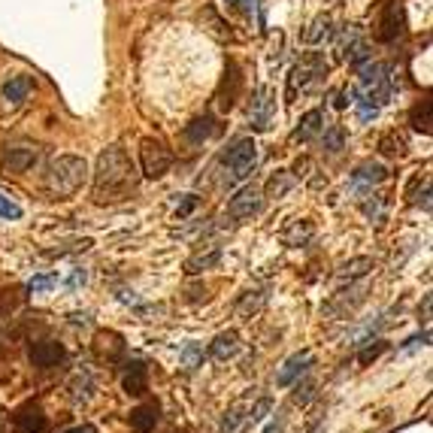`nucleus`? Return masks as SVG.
Instances as JSON below:
<instances>
[{
	"label": "nucleus",
	"mask_w": 433,
	"mask_h": 433,
	"mask_svg": "<svg viewBox=\"0 0 433 433\" xmlns=\"http://www.w3.org/2000/svg\"><path fill=\"white\" fill-rule=\"evenodd\" d=\"M139 185V173L122 146H106L94 167V203H122Z\"/></svg>",
	"instance_id": "1"
},
{
	"label": "nucleus",
	"mask_w": 433,
	"mask_h": 433,
	"mask_svg": "<svg viewBox=\"0 0 433 433\" xmlns=\"http://www.w3.org/2000/svg\"><path fill=\"white\" fill-rule=\"evenodd\" d=\"M88 179V164L79 155H58L46 170V191L52 197H70Z\"/></svg>",
	"instance_id": "2"
},
{
	"label": "nucleus",
	"mask_w": 433,
	"mask_h": 433,
	"mask_svg": "<svg viewBox=\"0 0 433 433\" xmlns=\"http://www.w3.org/2000/svg\"><path fill=\"white\" fill-rule=\"evenodd\" d=\"M255 164H258V146H255V139H248V137L231 143V149L221 155V167L227 170L224 179L231 182V185H233V182H243V179L252 176Z\"/></svg>",
	"instance_id": "3"
},
{
	"label": "nucleus",
	"mask_w": 433,
	"mask_h": 433,
	"mask_svg": "<svg viewBox=\"0 0 433 433\" xmlns=\"http://www.w3.org/2000/svg\"><path fill=\"white\" fill-rule=\"evenodd\" d=\"M139 164H143V176L161 179L173 164V151L161 143V139L146 137L143 143H139Z\"/></svg>",
	"instance_id": "4"
},
{
	"label": "nucleus",
	"mask_w": 433,
	"mask_h": 433,
	"mask_svg": "<svg viewBox=\"0 0 433 433\" xmlns=\"http://www.w3.org/2000/svg\"><path fill=\"white\" fill-rule=\"evenodd\" d=\"M40 161V149L34 146H4L0 149V173L6 176H21L30 167H37Z\"/></svg>",
	"instance_id": "5"
},
{
	"label": "nucleus",
	"mask_w": 433,
	"mask_h": 433,
	"mask_svg": "<svg viewBox=\"0 0 433 433\" xmlns=\"http://www.w3.org/2000/svg\"><path fill=\"white\" fill-rule=\"evenodd\" d=\"M261 209H264V197L248 185V188H240L231 197V203H227V219L248 221V219H255V215H261Z\"/></svg>",
	"instance_id": "6"
},
{
	"label": "nucleus",
	"mask_w": 433,
	"mask_h": 433,
	"mask_svg": "<svg viewBox=\"0 0 433 433\" xmlns=\"http://www.w3.org/2000/svg\"><path fill=\"white\" fill-rule=\"evenodd\" d=\"M403 30H406L403 6L394 4V0H388L385 9H382V18H379V30H376V37L382 40V42H394V40L403 37Z\"/></svg>",
	"instance_id": "7"
},
{
	"label": "nucleus",
	"mask_w": 433,
	"mask_h": 433,
	"mask_svg": "<svg viewBox=\"0 0 433 433\" xmlns=\"http://www.w3.org/2000/svg\"><path fill=\"white\" fill-rule=\"evenodd\" d=\"M240 91H243V73H240V67H236L233 61H227L221 88H219V106H221L224 112L233 110V103H236V97H240Z\"/></svg>",
	"instance_id": "8"
},
{
	"label": "nucleus",
	"mask_w": 433,
	"mask_h": 433,
	"mask_svg": "<svg viewBox=\"0 0 433 433\" xmlns=\"http://www.w3.org/2000/svg\"><path fill=\"white\" fill-rule=\"evenodd\" d=\"M30 364L40 366V370H52V366H58L64 361V345L61 342H52V340H40L30 345Z\"/></svg>",
	"instance_id": "9"
},
{
	"label": "nucleus",
	"mask_w": 433,
	"mask_h": 433,
	"mask_svg": "<svg viewBox=\"0 0 433 433\" xmlns=\"http://www.w3.org/2000/svg\"><path fill=\"white\" fill-rule=\"evenodd\" d=\"M13 427L18 433H42V430H46V415H42L40 403H25L21 409H16Z\"/></svg>",
	"instance_id": "10"
},
{
	"label": "nucleus",
	"mask_w": 433,
	"mask_h": 433,
	"mask_svg": "<svg viewBox=\"0 0 433 433\" xmlns=\"http://www.w3.org/2000/svg\"><path fill=\"white\" fill-rule=\"evenodd\" d=\"M312 366V352L309 349H303V352H297V354H291L288 358V364L282 366V373L276 376V385L279 388H288V385H294L297 382V376H303Z\"/></svg>",
	"instance_id": "11"
},
{
	"label": "nucleus",
	"mask_w": 433,
	"mask_h": 433,
	"mask_svg": "<svg viewBox=\"0 0 433 433\" xmlns=\"http://www.w3.org/2000/svg\"><path fill=\"white\" fill-rule=\"evenodd\" d=\"M270 118H273V100H270V91L258 88V100L252 103V110H248V122H252L255 131H267Z\"/></svg>",
	"instance_id": "12"
},
{
	"label": "nucleus",
	"mask_w": 433,
	"mask_h": 433,
	"mask_svg": "<svg viewBox=\"0 0 433 433\" xmlns=\"http://www.w3.org/2000/svg\"><path fill=\"white\" fill-rule=\"evenodd\" d=\"M161 418V406L158 403H143L137 406L131 415H127V421H131V430L134 433H151Z\"/></svg>",
	"instance_id": "13"
},
{
	"label": "nucleus",
	"mask_w": 433,
	"mask_h": 433,
	"mask_svg": "<svg viewBox=\"0 0 433 433\" xmlns=\"http://www.w3.org/2000/svg\"><path fill=\"white\" fill-rule=\"evenodd\" d=\"M385 179H388V170L382 164H361L358 170L352 173L354 191H366V188H373V185H379V182H385Z\"/></svg>",
	"instance_id": "14"
},
{
	"label": "nucleus",
	"mask_w": 433,
	"mask_h": 433,
	"mask_svg": "<svg viewBox=\"0 0 433 433\" xmlns=\"http://www.w3.org/2000/svg\"><path fill=\"white\" fill-rule=\"evenodd\" d=\"M122 385H125V391H127V394L143 397V394L149 391L146 364H139V361H131V364H127V373H125V379H122Z\"/></svg>",
	"instance_id": "15"
},
{
	"label": "nucleus",
	"mask_w": 433,
	"mask_h": 433,
	"mask_svg": "<svg viewBox=\"0 0 433 433\" xmlns=\"http://www.w3.org/2000/svg\"><path fill=\"white\" fill-rule=\"evenodd\" d=\"M236 352H240V333H236V330L219 333V337L212 340V345H209V354H212L215 361H227V358H233Z\"/></svg>",
	"instance_id": "16"
},
{
	"label": "nucleus",
	"mask_w": 433,
	"mask_h": 433,
	"mask_svg": "<svg viewBox=\"0 0 433 433\" xmlns=\"http://www.w3.org/2000/svg\"><path fill=\"white\" fill-rule=\"evenodd\" d=\"M30 88H34L30 76H9L6 85H4V100H6L9 106H18L21 100H28Z\"/></svg>",
	"instance_id": "17"
},
{
	"label": "nucleus",
	"mask_w": 433,
	"mask_h": 433,
	"mask_svg": "<svg viewBox=\"0 0 433 433\" xmlns=\"http://www.w3.org/2000/svg\"><path fill=\"white\" fill-rule=\"evenodd\" d=\"M321 131H324V115L318 110H309L306 115L300 118V125H297V131H294V139H297V143H306V139H312Z\"/></svg>",
	"instance_id": "18"
},
{
	"label": "nucleus",
	"mask_w": 433,
	"mask_h": 433,
	"mask_svg": "<svg viewBox=\"0 0 433 433\" xmlns=\"http://www.w3.org/2000/svg\"><path fill=\"white\" fill-rule=\"evenodd\" d=\"M221 261V246H209L207 252H197L194 258H188V264H185V270L188 273H203V270H209V267H215Z\"/></svg>",
	"instance_id": "19"
},
{
	"label": "nucleus",
	"mask_w": 433,
	"mask_h": 433,
	"mask_svg": "<svg viewBox=\"0 0 433 433\" xmlns=\"http://www.w3.org/2000/svg\"><path fill=\"white\" fill-rule=\"evenodd\" d=\"M312 236H316V224L303 219V221H294V224L288 227V231L282 233V240H285L288 246H306Z\"/></svg>",
	"instance_id": "20"
},
{
	"label": "nucleus",
	"mask_w": 433,
	"mask_h": 433,
	"mask_svg": "<svg viewBox=\"0 0 433 433\" xmlns=\"http://www.w3.org/2000/svg\"><path fill=\"white\" fill-rule=\"evenodd\" d=\"M291 185H294V179L288 176V170H279L276 176H270V179H267L264 191H267V197H270V200H279V197H285V194L291 191Z\"/></svg>",
	"instance_id": "21"
},
{
	"label": "nucleus",
	"mask_w": 433,
	"mask_h": 433,
	"mask_svg": "<svg viewBox=\"0 0 433 433\" xmlns=\"http://www.w3.org/2000/svg\"><path fill=\"white\" fill-rule=\"evenodd\" d=\"M373 270V261L370 258H352V261H345L340 267V279H345V282H354V279L366 276Z\"/></svg>",
	"instance_id": "22"
},
{
	"label": "nucleus",
	"mask_w": 433,
	"mask_h": 433,
	"mask_svg": "<svg viewBox=\"0 0 433 433\" xmlns=\"http://www.w3.org/2000/svg\"><path fill=\"white\" fill-rule=\"evenodd\" d=\"M212 137V118L209 115H203V118H194V122L185 127V139L188 143H203V139H209Z\"/></svg>",
	"instance_id": "23"
},
{
	"label": "nucleus",
	"mask_w": 433,
	"mask_h": 433,
	"mask_svg": "<svg viewBox=\"0 0 433 433\" xmlns=\"http://www.w3.org/2000/svg\"><path fill=\"white\" fill-rule=\"evenodd\" d=\"M264 300H267L264 291H248V294L236 303V316H240V318H252L255 312L264 306Z\"/></svg>",
	"instance_id": "24"
},
{
	"label": "nucleus",
	"mask_w": 433,
	"mask_h": 433,
	"mask_svg": "<svg viewBox=\"0 0 433 433\" xmlns=\"http://www.w3.org/2000/svg\"><path fill=\"white\" fill-rule=\"evenodd\" d=\"M409 125L418 134H430V100H421L412 112H409Z\"/></svg>",
	"instance_id": "25"
},
{
	"label": "nucleus",
	"mask_w": 433,
	"mask_h": 433,
	"mask_svg": "<svg viewBox=\"0 0 433 433\" xmlns=\"http://www.w3.org/2000/svg\"><path fill=\"white\" fill-rule=\"evenodd\" d=\"M403 149H406V143H403V137L400 134H385L382 139H379V151H382L385 158H400L403 155Z\"/></svg>",
	"instance_id": "26"
},
{
	"label": "nucleus",
	"mask_w": 433,
	"mask_h": 433,
	"mask_svg": "<svg viewBox=\"0 0 433 433\" xmlns=\"http://www.w3.org/2000/svg\"><path fill=\"white\" fill-rule=\"evenodd\" d=\"M361 82L364 85H376V82H382L385 79V73H388V67H382V64H370V61H366V64H361Z\"/></svg>",
	"instance_id": "27"
},
{
	"label": "nucleus",
	"mask_w": 433,
	"mask_h": 433,
	"mask_svg": "<svg viewBox=\"0 0 433 433\" xmlns=\"http://www.w3.org/2000/svg\"><path fill=\"white\" fill-rule=\"evenodd\" d=\"M333 34L330 30V18H316V25H312V30H306V42H312V46H316V42H321V40H328Z\"/></svg>",
	"instance_id": "28"
},
{
	"label": "nucleus",
	"mask_w": 433,
	"mask_h": 433,
	"mask_svg": "<svg viewBox=\"0 0 433 433\" xmlns=\"http://www.w3.org/2000/svg\"><path fill=\"white\" fill-rule=\"evenodd\" d=\"M345 61H349L352 67H361V64H366V61H370V49H366L364 42H358V40H354L352 46L345 49Z\"/></svg>",
	"instance_id": "29"
},
{
	"label": "nucleus",
	"mask_w": 433,
	"mask_h": 433,
	"mask_svg": "<svg viewBox=\"0 0 433 433\" xmlns=\"http://www.w3.org/2000/svg\"><path fill=\"white\" fill-rule=\"evenodd\" d=\"M342 146H345V134H342V127H328V131H324V149L337 155V151H342Z\"/></svg>",
	"instance_id": "30"
},
{
	"label": "nucleus",
	"mask_w": 433,
	"mask_h": 433,
	"mask_svg": "<svg viewBox=\"0 0 433 433\" xmlns=\"http://www.w3.org/2000/svg\"><path fill=\"white\" fill-rule=\"evenodd\" d=\"M200 358H203V349H200L197 342H188L185 349H182V366H185V370H194Z\"/></svg>",
	"instance_id": "31"
},
{
	"label": "nucleus",
	"mask_w": 433,
	"mask_h": 433,
	"mask_svg": "<svg viewBox=\"0 0 433 433\" xmlns=\"http://www.w3.org/2000/svg\"><path fill=\"white\" fill-rule=\"evenodd\" d=\"M58 285V276L55 273H42V276H34L30 279V291H34V294H42V291H49V288H55Z\"/></svg>",
	"instance_id": "32"
},
{
	"label": "nucleus",
	"mask_w": 433,
	"mask_h": 433,
	"mask_svg": "<svg viewBox=\"0 0 433 433\" xmlns=\"http://www.w3.org/2000/svg\"><path fill=\"white\" fill-rule=\"evenodd\" d=\"M243 418H246V415H243V403L231 406V409H227V415H224V421H221V430H224V433H233V427L240 425Z\"/></svg>",
	"instance_id": "33"
},
{
	"label": "nucleus",
	"mask_w": 433,
	"mask_h": 433,
	"mask_svg": "<svg viewBox=\"0 0 433 433\" xmlns=\"http://www.w3.org/2000/svg\"><path fill=\"white\" fill-rule=\"evenodd\" d=\"M0 219H9V221L21 219V207H18V203H13L9 197H4V194H0Z\"/></svg>",
	"instance_id": "34"
},
{
	"label": "nucleus",
	"mask_w": 433,
	"mask_h": 433,
	"mask_svg": "<svg viewBox=\"0 0 433 433\" xmlns=\"http://www.w3.org/2000/svg\"><path fill=\"white\" fill-rule=\"evenodd\" d=\"M85 282H88V270H82V267H76L73 273L67 276V282H64V288L67 291H79Z\"/></svg>",
	"instance_id": "35"
},
{
	"label": "nucleus",
	"mask_w": 433,
	"mask_h": 433,
	"mask_svg": "<svg viewBox=\"0 0 433 433\" xmlns=\"http://www.w3.org/2000/svg\"><path fill=\"white\" fill-rule=\"evenodd\" d=\"M270 406H273V400H270V397L258 400V406L252 409V412H248V421H252V425H258V421H264V415L270 412Z\"/></svg>",
	"instance_id": "36"
},
{
	"label": "nucleus",
	"mask_w": 433,
	"mask_h": 433,
	"mask_svg": "<svg viewBox=\"0 0 433 433\" xmlns=\"http://www.w3.org/2000/svg\"><path fill=\"white\" fill-rule=\"evenodd\" d=\"M379 110H382V106H376V103L370 100V97H361V100H358V112H361L364 122H370V118H376V112H379Z\"/></svg>",
	"instance_id": "37"
},
{
	"label": "nucleus",
	"mask_w": 433,
	"mask_h": 433,
	"mask_svg": "<svg viewBox=\"0 0 433 433\" xmlns=\"http://www.w3.org/2000/svg\"><path fill=\"white\" fill-rule=\"evenodd\" d=\"M382 352H385V342H382V340H376V345H366V349L361 352V358H358V361H361V364H370V361H376Z\"/></svg>",
	"instance_id": "38"
},
{
	"label": "nucleus",
	"mask_w": 433,
	"mask_h": 433,
	"mask_svg": "<svg viewBox=\"0 0 433 433\" xmlns=\"http://www.w3.org/2000/svg\"><path fill=\"white\" fill-rule=\"evenodd\" d=\"M312 388H316V385H312V379H303V382H297V391H294L297 403H303V400L312 397Z\"/></svg>",
	"instance_id": "39"
},
{
	"label": "nucleus",
	"mask_w": 433,
	"mask_h": 433,
	"mask_svg": "<svg viewBox=\"0 0 433 433\" xmlns=\"http://www.w3.org/2000/svg\"><path fill=\"white\" fill-rule=\"evenodd\" d=\"M382 207H385V200H382V197L366 200V203H364V215H370V219H379V215H382Z\"/></svg>",
	"instance_id": "40"
},
{
	"label": "nucleus",
	"mask_w": 433,
	"mask_h": 433,
	"mask_svg": "<svg viewBox=\"0 0 433 433\" xmlns=\"http://www.w3.org/2000/svg\"><path fill=\"white\" fill-rule=\"evenodd\" d=\"M194 207H197V197H194V194H188V197L182 200V207L176 209V219H185V215H188Z\"/></svg>",
	"instance_id": "41"
},
{
	"label": "nucleus",
	"mask_w": 433,
	"mask_h": 433,
	"mask_svg": "<svg viewBox=\"0 0 433 433\" xmlns=\"http://www.w3.org/2000/svg\"><path fill=\"white\" fill-rule=\"evenodd\" d=\"M306 170H312V161L309 158H297L294 161V167H291V173L300 179V176H306Z\"/></svg>",
	"instance_id": "42"
},
{
	"label": "nucleus",
	"mask_w": 433,
	"mask_h": 433,
	"mask_svg": "<svg viewBox=\"0 0 433 433\" xmlns=\"http://www.w3.org/2000/svg\"><path fill=\"white\" fill-rule=\"evenodd\" d=\"M354 94H358V91H340L337 103H333V106H337V110H345V106H349V97H354Z\"/></svg>",
	"instance_id": "43"
},
{
	"label": "nucleus",
	"mask_w": 433,
	"mask_h": 433,
	"mask_svg": "<svg viewBox=\"0 0 433 433\" xmlns=\"http://www.w3.org/2000/svg\"><path fill=\"white\" fill-rule=\"evenodd\" d=\"M118 300H122V303H131V306H137V303H139V297L134 294V291H118Z\"/></svg>",
	"instance_id": "44"
},
{
	"label": "nucleus",
	"mask_w": 433,
	"mask_h": 433,
	"mask_svg": "<svg viewBox=\"0 0 433 433\" xmlns=\"http://www.w3.org/2000/svg\"><path fill=\"white\" fill-rule=\"evenodd\" d=\"M264 433H282V421H273V425H267Z\"/></svg>",
	"instance_id": "45"
},
{
	"label": "nucleus",
	"mask_w": 433,
	"mask_h": 433,
	"mask_svg": "<svg viewBox=\"0 0 433 433\" xmlns=\"http://www.w3.org/2000/svg\"><path fill=\"white\" fill-rule=\"evenodd\" d=\"M64 433H94V427L85 425V427H73V430H64Z\"/></svg>",
	"instance_id": "46"
},
{
	"label": "nucleus",
	"mask_w": 433,
	"mask_h": 433,
	"mask_svg": "<svg viewBox=\"0 0 433 433\" xmlns=\"http://www.w3.org/2000/svg\"><path fill=\"white\" fill-rule=\"evenodd\" d=\"M425 321H430V294L425 297Z\"/></svg>",
	"instance_id": "47"
},
{
	"label": "nucleus",
	"mask_w": 433,
	"mask_h": 433,
	"mask_svg": "<svg viewBox=\"0 0 433 433\" xmlns=\"http://www.w3.org/2000/svg\"><path fill=\"white\" fill-rule=\"evenodd\" d=\"M227 6H240V0H227Z\"/></svg>",
	"instance_id": "48"
}]
</instances>
